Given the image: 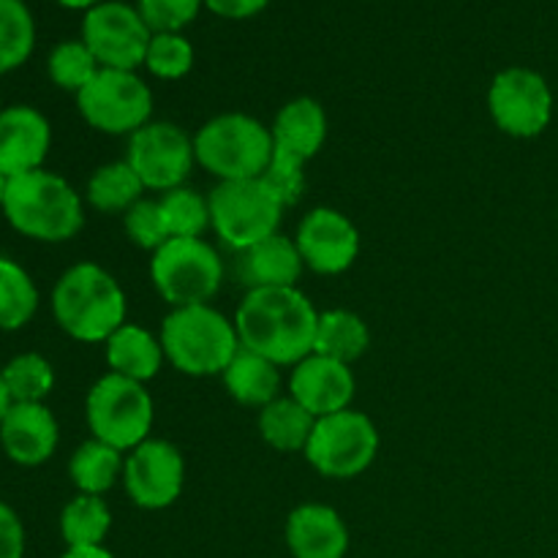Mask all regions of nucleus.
Listing matches in <instances>:
<instances>
[{"label":"nucleus","instance_id":"27","mask_svg":"<svg viewBox=\"0 0 558 558\" xmlns=\"http://www.w3.org/2000/svg\"><path fill=\"white\" fill-rule=\"evenodd\" d=\"M145 183L131 169L129 161L104 163L87 180V202L101 213H129L145 199Z\"/></svg>","mask_w":558,"mask_h":558},{"label":"nucleus","instance_id":"5","mask_svg":"<svg viewBox=\"0 0 558 558\" xmlns=\"http://www.w3.org/2000/svg\"><path fill=\"white\" fill-rule=\"evenodd\" d=\"M196 163L218 183L262 178L272 158V134L251 114L227 112L207 120L194 136Z\"/></svg>","mask_w":558,"mask_h":558},{"label":"nucleus","instance_id":"30","mask_svg":"<svg viewBox=\"0 0 558 558\" xmlns=\"http://www.w3.org/2000/svg\"><path fill=\"white\" fill-rule=\"evenodd\" d=\"M36 25L22 0H0V74L20 69L33 52Z\"/></svg>","mask_w":558,"mask_h":558},{"label":"nucleus","instance_id":"14","mask_svg":"<svg viewBox=\"0 0 558 558\" xmlns=\"http://www.w3.org/2000/svg\"><path fill=\"white\" fill-rule=\"evenodd\" d=\"M185 461L174 445L147 439L125 456L123 485L129 499L142 510H167L183 494Z\"/></svg>","mask_w":558,"mask_h":558},{"label":"nucleus","instance_id":"6","mask_svg":"<svg viewBox=\"0 0 558 558\" xmlns=\"http://www.w3.org/2000/svg\"><path fill=\"white\" fill-rule=\"evenodd\" d=\"M85 417L93 439L120 452H131L150 439L156 409L142 381L107 374L87 392Z\"/></svg>","mask_w":558,"mask_h":558},{"label":"nucleus","instance_id":"10","mask_svg":"<svg viewBox=\"0 0 558 558\" xmlns=\"http://www.w3.org/2000/svg\"><path fill=\"white\" fill-rule=\"evenodd\" d=\"M76 104L87 123L101 134H136L150 123L153 93L134 71L101 69L80 93Z\"/></svg>","mask_w":558,"mask_h":558},{"label":"nucleus","instance_id":"28","mask_svg":"<svg viewBox=\"0 0 558 558\" xmlns=\"http://www.w3.org/2000/svg\"><path fill=\"white\" fill-rule=\"evenodd\" d=\"M109 529H112V512L101 496L76 494L60 512V534L65 548L104 545Z\"/></svg>","mask_w":558,"mask_h":558},{"label":"nucleus","instance_id":"29","mask_svg":"<svg viewBox=\"0 0 558 558\" xmlns=\"http://www.w3.org/2000/svg\"><path fill=\"white\" fill-rule=\"evenodd\" d=\"M38 289L22 265L0 256V330H20L36 316Z\"/></svg>","mask_w":558,"mask_h":558},{"label":"nucleus","instance_id":"32","mask_svg":"<svg viewBox=\"0 0 558 558\" xmlns=\"http://www.w3.org/2000/svg\"><path fill=\"white\" fill-rule=\"evenodd\" d=\"M158 205H161L169 238H202L205 229H210V202L185 185L161 194Z\"/></svg>","mask_w":558,"mask_h":558},{"label":"nucleus","instance_id":"4","mask_svg":"<svg viewBox=\"0 0 558 558\" xmlns=\"http://www.w3.org/2000/svg\"><path fill=\"white\" fill-rule=\"evenodd\" d=\"M161 347L169 363L185 376H216L227 371L240 349L234 322L205 305L172 308L163 319Z\"/></svg>","mask_w":558,"mask_h":558},{"label":"nucleus","instance_id":"17","mask_svg":"<svg viewBox=\"0 0 558 558\" xmlns=\"http://www.w3.org/2000/svg\"><path fill=\"white\" fill-rule=\"evenodd\" d=\"M49 145H52V129L49 120L38 109L27 104H14L0 112V172L5 178L44 169Z\"/></svg>","mask_w":558,"mask_h":558},{"label":"nucleus","instance_id":"36","mask_svg":"<svg viewBox=\"0 0 558 558\" xmlns=\"http://www.w3.org/2000/svg\"><path fill=\"white\" fill-rule=\"evenodd\" d=\"M305 161H300L298 156H289V153L276 150L272 145V158L267 163L265 174L262 180L267 183V189L278 196L283 207H292L298 205V199L303 196L305 189Z\"/></svg>","mask_w":558,"mask_h":558},{"label":"nucleus","instance_id":"18","mask_svg":"<svg viewBox=\"0 0 558 558\" xmlns=\"http://www.w3.org/2000/svg\"><path fill=\"white\" fill-rule=\"evenodd\" d=\"M58 420L44 403H11L0 420V445L20 466H41L58 450Z\"/></svg>","mask_w":558,"mask_h":558},{"label":"nucleus","instance_id":"24","mask_svg":"<svg viewBox=\"0 0 558 558\" xmlns=\"http://www.w3.org/2000/svg\"><path fill=\"white\" fill-rule=\"evenodd\" d=\"M371 347L368 325L357 314L347 308H332L319 314L316 325L314 354L330 357L336 363L352 365L354 360L363 357Z\"/></svg>","mask_w":558,"mask_h":558},{"label":"nucleus","instance_id":"20","mask_svg":"<svg viewBox=\"0 0 558 558\" xmlns=\"http://www.w3.org/2000/svg\"><path fill=\"white\" fill-rule=\"evenodd\" d=\"M287 548L292 558H347L349 529L327 505H300L287 518Z\"/></svg>","mask_w":558,"mask_h":558},{"label":"nucleus","instance_id":"37","mask_svg":"<svg viewBox=\"0 0 558 558\" xmlns=\"http://www.w3.org/2000/svg\"><path fill=\"white\" fill-rule=\"evenodd\" d=\"M202 0H140V14L150 33H178L199 14Z\"/></svg>","mask_w":558,"mask_h":558},{"label":"nucleus","instance_id":"39","mask_svg":"<svg viewBox=\"0 0 558 558\" xmlns=\"http://www.w3.org/2000/svg\"><path fill=\"white\" fill-rule=\"evenodd\" d=\"M202 3L227 20H245V16L259 14L270 0H202Z\"/></svg>","mask_w":558,"mask_h":558},{"label":"nucleus","instance_id":"8","mask_svg":"<svg viewBox=\"0 0 558 558\" xmlns=\"http://www.w3.org/2000/svg\"><path fill=\"white\" fill-rule=\"evenodd\" d=\"M150 278L172 308L205 305L223 281V262L202 238H172L153 254Z\"/></svg>","mask_w":558,"mask_h":558},{"label":"nucleus","instance_id":"13","mask_svg":"<svg viewBox=\"0 0 558 558\" xmlns=\"http://www.w3.org/2000/svg\"><path fill=\"white\" fill-rule=\"evenodd\" d=\"M150 27L142 20L140 9L125 3H98L82 22V41L96 54L101 69L134 71L145 65L147 47H150Z\"/></svg>","mask_w":558,"mask_h":558},{"label":"nucleus","instance_id":"41","mask_svg":"<svg viewBox=\"0 0 558 558\" xmlns=\"http://www.w3.org/2000/svg\"><path fill=\"white\" fill-rule=\"evenodd\" d=\"M60 5H65V9H96L98 3H104V0H58Z\"/></svg>","mask_w":558,"mask_h":558},{"label":"nucleus","instance_id":"40","mask_svg":"<svg viewBox=\"0 0 558 558\" xmlns=\"http://www.w3.org/2000/svg\"><path fill=\"white\" fill-rule=\"evenodd\" d=\"M60 558H114L104 545H93V548H65Z\"/></svg>","mask_w":558,"mask_h":558},{"label":"nucleus","instance_id":"2","mask_svg":"<svg viewBox=\"0 0 558 558\" xmlns=\"http://www.w3.org/2000/svg\"><path fill=\"white\" fill-rule=\"evenodd\" d=\"M125 292L112 272L96 262H80L58 278L52 314L65 336L82 343H107L125 325Z\"/></svg>","mask_w":558,"mask_h":558},{"label":"nucleus","instance_id":"3","mask_svg":"<svg viewBox=\"0 0 558 558\" xmlns=\"http://www.w3.org/2000/svg\"><path fill=\"white\" fill-rule=\"evenodd\" d=\"M0 210L16 232L38 243H65L85 227L82 196L47 169L11 178Z\"/></svg>","mask_w":558,"mask_h":558},{"label":"nucleus","instance_id":"38","mask_svg":"<svg viewBox=\"0 0 558 558\" xmlns=\"http://www.w3.org/2000/svg\"><path fill=\"white\" fill-rule=\"evenodd\" d=\"M25 556V526L5 501H0V558Z\"/></svg>","mask_w":558,"mask_h":558},{"label":"nucleus","instance_id":"23","mask_svg":"<svg viewBox=\"0 0 558 558\" xmlns=\"http://www.w3.org/2000/svg\"><path fill=\"white\" fill-rule=\"evenodd\" d=\"M221 376L229 396L243 407H267V403L276 401L278 390H281V368L243 347L238 349V354Z\"/></svg>","mask_w":558,"mask_h":558},{"label":"nucleus","instance_id":"31","mask_svg":"<svg viewBox=\"0 0 558 558\" xmlns=\"http://www.w3.org/2000/svg\"><path fill=\"white\" fill-rule=\"evenodd\" d=\"M11 403H44L54 387V371L47 357L36 352L16 354L0 368Z\"/></svg>","mask_w":558,"mask_h":558},{"label":"nucleus","instance_id":"42","mask_svg":"<svg viewBox=\"0 0 558 558\" xmlns=\"http://www.w3.org/2000/svg\"><path fill=\"white\" fill-rule=\"evenodd\" d=\"M11 409V396L9 390H5V381H3V374H0V420L5 417V412Z\"/></svg>","mask_w":558,"mask_h":558},{"label":"nucleus","instance_id":"25","mask_svg":"<svg viewBox=\"0 0 558 558\" xmlns=\"http://www.w3.org/2000/svg\"><path fill=\"white\" fill-rule=\"evenodd\" d=\"M316 417L308 409L300 407L292 396L267 403L259 409V434L272 450L278 452H305Z\"/></svg>","mask_w":558,"mask_h":558},{"label":"nucleus","instance_id":"15","mask_svg":"<svg viewBox=\"0 0 558 558\" xmlns=\"http://www.w3.org/2000/svg\"><path fill=\"white\" fill-rule=\"evenodd\" d=\"M303 265L319 276H338L354 265L360 254V232L336 207H314L294 234Z\"/></svg>","mask_w":558,"mask_h":558},{"label":"nucleus","instance_id":"44","mask_svg":"<svg viewBox=\"0 0 558 558\" xmlns=\"http://www.w3.org/2000/svg\"><path fill=\"white\" fill-rule=\"evenodd\" d=\"M0 112H3V107H0Z\"/></svg>","mask_w":558,"mask_h":558},{"label":"nucleus","instance_id":"19","mask_svg":"<svg viewBox=\"0 0 558 558\" xmlns=\"http://www.w3.org/2000/svg\"><path fill=\"white\" fill-rule=\"evenodd\" d=\"M303 267L305 265L298 243L281 232L270 234V238L234 254V278L248 292H254V289L298 287Z\"/></svg>","mask_w":558,"mask_h":558},{"label":"nucleus","instance_id":"9","mask_svg":"<svg viewBox=\"0 0 558 558\" xmlns=\"http://www.w3.org/2000/svg\"><path fill=\"white\" fill-rule=\"evenodd\" d=\"M379 452V430L368 414L343 409L319 417L303 456L327 480L360 477Z\"/></svg>","mask_w":558,"mask_h":558},{"label":"nucleus","instance_id":"43","mask_svg":"<svg viewBox=\"0 0 558 558\" xmlns=\"http://www.w3.org/2000/svg\"><path fill=\"white\" fill-rule=\"evenodd\" d=\"M5 185H9V178L0 172V205H3V196H5Z\"/></svg>","mask_w":558,"mask_h":558},{"label":"nucleus","instance_id":"1","mask_svg":"<svg viewBox=\"0 0 558 558\" xmlns=\"http://www.w3.org/2000/svg\"><path fill=\"white\" fill-rule=\"evenodd\" d=\"M319 311L298 287L254 289L234 314L240 347L262 354L278 368L314 354Z\"/></svg>","mask_w":558,"mask_h":558},{"label":"nucleus","instance_id":"33","mask_svg":"<svg viewBox=\"0 0 558 558\" xmlns=\"http://www.w3.org/2000/svg\"><path fill=\"white\" fill-rule=\"evenodd\" d=\"M49 80L69 93H80L101 71L85 41H63L49 54Z\"/></svg>","mask_w":558,"mask_h":558},{"label":"nucleus","instance_id":"34","mask_svg":"<svg viewBox=\"0 0 558 558\" xmlns=\"http://www.w3.org/2000/svg\"><path fill=\"white\" fill-rule=\"evenodd\" d=\"M145 65L158 80H183L194 69V47L180 33H153Z\"/></svg>","mask_w":558,"mask_h":558},{"label":"nucleus","instance_id":"22","mask_svg":"<svg viewBox=\"0 0 558 558\" xmlns=\"http://www.w3.org/2000/svg\"><path fill=\"white\" fill-rule=\"evenodd\" d=\"M104 352H107L109 374L125 376V379L142 381V385L158 376L161 363L167 360L161 338H156L145 327L131 325V322H125L107 338Z\"/></svg>","mask_w":558,"mask_h":558},{"label":"nucleus","instance_id":"7","mask_svg":"<svg viewBox=\"0 0 558 558\" xmlns=\"http://www.w3.org/2000/svg\"><path fill=\"white\" fill-rule=\"evenodd\" d=\"M207 202H210V227L234 254L276 234L287 210L262 178L218 183Z\"/></svg>","mask_w":558,"mask_h":558},{"label":"nucleus","instance_id":"11","mask_svg":"<svg viewBox=\"0 0 558 558\" xmlns=\"http://www.w3.org/2000/svg\"><path fill=\"white\" fill-rule=\"evenodd\" d=\"M488 112L496 129L515 140H534L554 118V93L543 74L532 69H505L488 90Z\"/></svg>","mask_w":558,"mask_h":558},{"label":"nucleus","instance_id":"16","mask_svg":"<svg viewBox=\"0 0 558 558\" xmlns=\"http://www.w3.org/2000/svg\"><path fill=\"white\" fill-rule=\"evenodd\" d=\"M354 390L357 385L352 368L322 354H308L300 360L289 376V396L308 409L316 420L352 409Z\"/></svg>","mask_w":558,"mask_h":558},{"label":"nucleus","instance_id":"35","mask_svg":"<svg viewBox=\"0 0 558 558\" xmlns=\"http://www.w3.org/2000/svg\"><path fill=\"white\" fill-rule=\"evenodd\" d=\"M125 234L131 238V243H136L140 248L153 251L156 254L163 243H169V229L163 221V213L158 199H140L123 218Z\"/></svg>","mask_w":558,"mask_h":558},{"label":"nucleus","instance_id":"26","mask_svg":"<svg viewBox=\"0 0 558 558\" xmlns=\"http://www.w3.org/2000/svg\"><path fill=\"white\" fill-rule=\"evenodd\" d=\"M123 466L125 452L114 450V447L104 445L98 439H90L76 447L69 463V474L80 494L104 496L118 480H123Z\"/></svg>","mask_w":558,"mask_h":558},{"label":"nucleus","instance_id":"12","mask_svg":"<svg viewBox=\"0 0 558 558\" xmlns=\"http://www.w3.org/2000/svg\"><path fill=\"white\" fill-rule=\"evenodd\" d=\"M125 161L140 174L147 191L167 194L180 189L194 172V140L174 123H147L131 134Z\"/></svg>","mask_w":558,"mask_h":558},{"label":"nucleus","instance_id":"21","mask_svg":"<svg viewBox=\"0 0 558 558\" xmlns=\"http://www.w3.org/2000/svg\"><path fill=\"white\" fill-rule=\"evenodd\" d=\"M270 134L276 150L298 156L300 161L308 163L322 150V145L327 140L325 107L316 98L308 96L292 98L276 114V123H272Z\"/></svg>","mask_w":558,"mask_h":558}]
</instances>
